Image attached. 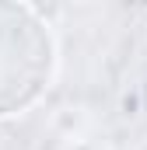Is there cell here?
<instances>
[{
	"instance_id": "6da1fadb",
	"label": "cell",
	"mask_w": 147,
	"mask_h": 150,
	"mask_svg": "<svg viewBox=\"0 0 147 150\" xmlns=\"http://www.w3.org/2000/svg\"><path fill=\"white\" fill-rule=\"evenodd\" d=\"M53 70L56 45L49 25L25 4H0V119L35 105Z\"/></svg>"
}]
</instances>
